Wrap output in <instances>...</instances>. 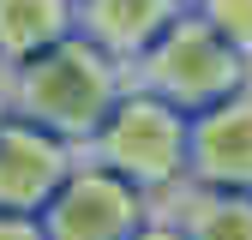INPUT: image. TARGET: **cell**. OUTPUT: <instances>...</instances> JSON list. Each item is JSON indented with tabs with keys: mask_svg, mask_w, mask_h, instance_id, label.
Wrapping results in <instances>:
<instances>
[{
	"mask_svg": "<svg viewBox=\"0 0 252 240\" xmlns=\"http://www.w3.org/2000/svg\"><path fill=\"white\" fill-rule=\"evenodd\" d=\"M6 108L12 120H24V126H36L60 144L84 150L90 138H96V126L108 120V108L120 102L126 90V72L114 66V60H102L90 42L66 36L42 48L36 60H24V66H6Z\"/></svg>",
	"mask_w": 252,
	"mask_h": 240,
	"instance_id": "1",
	"label": "cell"
},
{
	"mask_svg": "<svg viewBox=\"0 0 252 240\" xmlns=\"http://www.w3.org/2000/svg\"><path fill=\"white\" fill-rule=\"evenodd\" d=\"M84 162H96L108 174H120L126 186H138L150 204L168 198L180 180H186V114L156 102L150 90H120V102L108 108V120L96 126V138H90L78 150Z\"/></svg>",
	"mask_w": 252,
	"mask_h": 240,
	"instance_id": "2",
	"label": "cell"
},
{
	"mask_svg": "<svg viewBox=\"0 0 252 240\" xmlns=\"http://www.w3.org/2000/svg\"><path fill=\"white\" fill-rule=\"evenodd\" d=\"M126 84H132V90H150L156 102H168V108H180L186 120H192V114L216 108L222 96L246 90L252 84V66H246L222 36H210L192 12H180L162 36L150 42V54L126 72Z\"/></svg>",
	"mask_w": 252,
	"mask_h": 240,
	"instance_id": "3",
	"label": "cell"
},
{
	"mask_svg": "<svg viewBox=\"0 0 252 240\" xmlns=\"http://www.w3.org/2000/svg\"><path fill=\"white\" fill-rule=\"evenodd\" d=\"M42 240H132L150 222V198L126 186L120 174L96 162H72V174L54 186V198L36 210Z\"/></svg>",
	"mask_w": 252,
	"mask_h": 240,
	"instance_id": "4",
	"label": "cell"
},
{
	"mask_svg": "<svg viewBox=\"0 0 252 240\" xmlns=\"http://www.w3.org/2000/svg\"><path fill=\"white\" fill-rule=\"evenodd\" d=\"M186 186L252 198V84L186 120Z\"/></svg>",
	"mask_w": 252,
	"mask_h": 240,
	"instance_id": "5",
	"label": "cell"
},
{
	"mask_svg": "<svg viewBox=\"0 0 252 240\" xmlns=\"http://www.w3.org/2000/svg\"><path fill=\"white\" fill-rule=\"evenodd\" d=\"M180 12L186 0H72V36L114 60L120 72H132Z\"/></svg>",
	"mask_w": 252,
	"mask_h": 240,
	"instance_id": "6",
	"label": "cell"
},
{
	"mask_svg": "<svg viewBox=\"0 0 252 240\" xmlns=\"http://www.w3.org/2000/svg\"><path fill=\"white\" fill-rule=\"evenodd\" d=\"M78 150L60 144L24 120H6L0 126V210L6 216H36V210L54 198V186L72 174Z\"/></svg>",
	"mask_w": 252,
	"mask_h": 240,
	"instance_id": "7",
	"label": "cell"
},
{
	"mask_svg": "<svg viewBox=\"0 0 252 240\" xmlns=\"http://www.w3.org/2000/svg\"><path fill=\"white\" fill-rule=\"evenodd\" d=\"M150 216L174 222L180 240H252V198L246 192H204V186H180L168 198L150 204Z\"/></svg>",
	"mask_w": 252,
	"mask_h": 240,
	"instance_id": "8",
	"label": "cell"
},
{
	"mask_svg": "<svg viewBox=\"0 0 252 240\" xmlns=\"http://www.w3.org/2000/svg\"><path fill=\"white\" fill-rule=\"evenodd\" d=\"M72 36V0H0V72Z\"/></svg>",
	"mask_w": 252,
	"mask_h": 240,
	"instance_id": "9",
	"label": "cell"
},
{
	"mask_svg": "<svg viewBox=\"0 0 252 240\" xmlns=\"http://www.w3.org/2000/svg\"><path fill=\"white\" fill-rule=\"evenodd\" d=\"M186 12L252 66V0H186Z\"/></svg>",
	"mask_w": 252,
	"mask_h": 240,
	"instance_id": "10",
	"label": "cell"
},
{
	"mask_svg": "<svg viewBox=\"0 0 252 240\" xmlns=\"http://www.w3.org/2000/svg\"><path fill=\"white\" fill-rule=\"evenodd\" d=\"M0 240H42V222L36 216H6V210H0Z\"/></svg>",
	"mask_w": 252,
	"mask_h": 240,
	"instance_id": "11",
	"label": "cell"
},
{
	"mask_svg": "<svg viewBox=\"0 0 252 240\" xmlns=\"http://www.w3.org/2000/svg\"><path fill=\"white\" fill-rule=\"evenodd\" d=\"M132 240H180V234H174V222H162V216H150V222H144V228H138Z\"/></svg>",
	"mask_w": 252,
	"mask_h": 240,
	"instance_id": "12",
	"label": "cell"
},
{
	"mask_svg": "<svg viewBox=\"0 0 252 240\" xmlns=\"http://www.w3.org/2000/svg\"><path fill=\"white\" fill-rule=\"evenodd\" d=\"M6 120H12V108H6V84H0V126H6Z\"/></svg>",
	"mask_w": 252,
	"mask_h": 240,
	"instance_id": "13",
	"label": "cell"
}]
</instances>
